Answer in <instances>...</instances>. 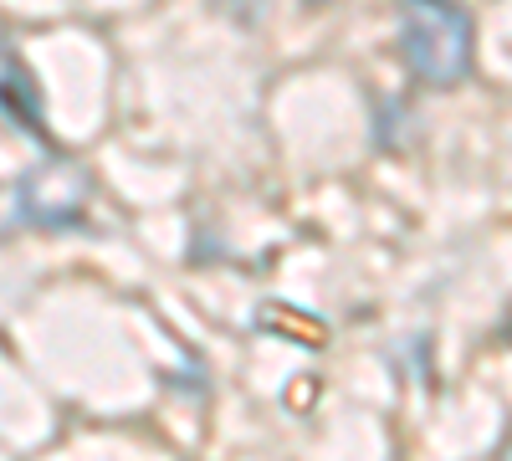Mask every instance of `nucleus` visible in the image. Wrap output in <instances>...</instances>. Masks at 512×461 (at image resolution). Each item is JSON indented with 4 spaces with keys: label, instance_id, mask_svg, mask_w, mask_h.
Masks as SVG:
<instances>
[{
    "label": "nucleus",
    "instance_id": "nucleus-1",
    "mask_svg": "<svg viewBox=\"0 0 512 461\" xmlns=\"http://www.w3.org/2000/svg\"><path fill=\"white\" fill-rule=\"evenodd\" d=\"M477 31L456 0H405L400 16V62L425 88H461L472 77Z\"/></svg>",
    "mask_w": 512,
    "mask_h": 461
},
{
    "label": "nucleus",
    "instance_id": "nucleus-2",
    "mask_svg": "<svg viewBox=\"0 0 512 461\" xmlns=\"http://www.w3.org/2000/svg\"><path fill=\"white\" fill-rule=\"evenodd\" d=\"M88 205H93V175L62 154H47L16 185V221L41 231H77L88 221Z\"/></svg>",
    "mask_w": 512,
    "mask_h": 461
},
{
    "label": "nucleus",
    "instance_id": "nucleus-3",
    "mask_svg": "<svg viewBox=\"0 0 512 461\" xmlns=\"http://www.w3.org/2000/svg\"><path fill=\"white\" fill-rule=\"evenodd\" d=\"M0 118L11 123V129H21L26 139L47 144V113H41V88L31 67L16 57V52H0Z\"/></svg>",
    "mask_w": 512,
    "mask_h": 461
},
{
    "label": "nucleus",
    "instance_id": "nucleus-4",
    "mask_svg": "<svg viewBox=\"0 0 512 461\" xmlns=\"http://www.w3.org/2000/svg\"><path fill=\"white\" fill-rule=\"evenodd\" d=\"M308 6H323V0H308Z\"/></svg>",
    "mask_w": 512,
    "mask_h": 461
},
{
    "label": "nucleus",
    "instance_id": "nucleus-5",
    "mask_svg": "<svg viewBox=\"0 0 512 461\" xmlns=\"http://www.w3.org/2000/svg\"><path fill=\"white\" fill-rule=\"evenodd\" d=\"M507 461H512V456H507Z\"/></svg>",
    "mask_w": 512,
    "mask_h": 461
}]
</instances>
